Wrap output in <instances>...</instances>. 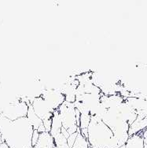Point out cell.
I'll return each mask as SVG.
<instances>
[{"label":"cell","instance_id":"8992f818","mask_svg":"<svg viewBox=\"0 0 147 148\" xmlns=\"http://www.w3.org/2000/svg\"><path fill=\"white\" fill-rule=\"evenodd\" d=\"M30 103L32 106V108L34 110L36 114L42 121L45 120L52 119L54 111L50 108L48 104L46 103L45 100L40 95L34 97Z\"/></svg>","mask_w":147,"mask_h":148},{"label":"cell","instance_id":"ac0fdd59","mask_svg":"<svg viewBox=\"0 0 147 148\" xmlns=\"http://www.w3.org/2000/svg\"><path fill=\"white\" fill-rule=\"evenodd\" d=\"M120 148H125L124 146H123V147H120Z\"/></svg>","mask_w":147,"mask_h":148},{"label":"cell","instance_id":"3957f363","mask_svg":"<svg viewBox=\"0 0 147 148\" xmlns=\"http://www.w3.org/2000/svg\"><path fill=\"white\" fill-rule=\"evenodd\" d=\"M29 103L30 101L28 98H17L5 106L1 114L11 121L26 117Z\"/></svg>","mask_w":147,"mask_h":148},{"label":"cell","instance_id":"5bb4252c","mask_svg":"<svg viewBox=\"0 0 147 148\" xmlns=\"http://www.w3.org/2000/svg\"><path fill=\"white\" fill-rule=\"evenodd\" d=\"M42 122H43V125L45 127L46 132H51V125H52V119L45 120V121H43Z\"/></svg>","mask_w":147,"mask_h":148},{"label":"cell","instance_id":"9c48e42d","mask_svg":"<svg viewBox=\"0 0 147 148\" xmlns=\"http://www.w3.org/2000/svg\"><path fill=\"white\" fill-rule=\"evenodd\" d=\"M62 121L60 118L59 111H58V110H56L53 114L51 130V132H50L51 136H53V138L62 132Z\"/></svg>","mask_w":147,"mask_h":148},{"label":"cell","instance_id":"7a4b0ae2","mask_svg":"<svg viewBox=\"0 0 147 148\" xmlns=\"http://www.w3.org/2000/svg\"><path fill=\"white\" fill-rule=\"evenodd\" d=\"M88 131V143L92 148H120L113 131L102 121L91 119Z\"/></svg>","mask_w":147,"mask_h":148},{"label":"cell","instance_id":"ba28073f","mask_svg":"<svg viewBox=\"0 0 147 148\" xmlns=\"http://www.w3.org/2000/svg\"><path fill=\"white\" fill-rule=\"evenodd\" d=\"M26 117H27V119L28 120V121L31 124V125L32 126L34 130H38L40 127L43 125L42 121L36 114L31 103L28 104V110Z\"/></svg>","mask_w":147,"mask_h":148},{"label":"cell","instance_id":"8fae6325","mask_svg":"<svg viewBox=\"0 0 147 148\" xmlns=\"http://www.w3.org/2000/svg\"><path fill=\"white\" fill-rule=\"evenodd\" d=\"M54 148H70L67 142V139L63 136L62 132L54 137Z\"/></svg>","mask_w":147,"mask_h":148},{"label":"cell","instance_id":"277c9868","mask_svg":"<svg viewBox=\"0 0 147 148\" xmlns=\"http://www.w3.org/2000/svg\"><path fill=\"white\" fill-rule=\"evenodd\" d=\"M58 111L63 128L69 135L77 132L79 128L77 125V109L74 103L65 101L58 108Z\"/></svg>","mask_w":147,"mask_h":148},{"label":"cell","instance_id":"7c38bea8","mask_svg":"<svg viewBox=\"0 0 147 148\" xmlns=\"http://www.w3.org/2000/svg\"><path fill=\"white\" fill-rule=\"evenodd\" d=\"M91 122V116L90 115H85L81 114L80 115V124H79V129H88V126Z\"/></svg>","mask_w":147,"mask_h":148},{"label":"cell","instance_id":"d6986e66","mask_svg":"<svg viewBox=\"0 0 147 148\" xmlns=\"http://www.w3.org/2000/svg\"><path fill=\"white\" fill-rule=\"evenodd\" d=\"M90 148H92V147H90Z\"/></svg>","mask_w":147,"mask_h":148},{"label":"cell","instance_id":"4fadbf2b","mask_svg":"<svg viewBox=\"0 0 147 148\" xmlns=\"http://www.w3.org/2000/svg\"><path fill=\"white\" fill-rule=\"evenodd\" d=\"M78 132H79V131L77 132H76V133L72 134V135H70V136H69V137H68V139H67V142H68V144L70 148L72 147L74 143H75V141H76V140H77V135H78Z\"/></svg>","mask_w":147,"mask_h":148},{"label":"cell","instance_id":"5b68a950","mask_svg":"<svg viewBox=\"0 0 147 148\" xmlns=\"http://www.w3.org/2000/svg\"><path fill=\"white\" fill-rule=\"evenodd\" d=\"M40 96L45 100L46 103L48 104L50 108L54 112L56 110H58L63 103L65 102V95L54 88L50 89H43L41 91Z\"/></svg>","mask_w":147,"mask_h":148},{"label":"cell","instance_id":"9a60e30c","mask_svg":"<svg viewBox=\"0 0 147 148\" xmlns=\"http://www.w3.org/2000/svg\"><path fill=\"white\" fill-rule=\"evenodd\" d=\"M40 132L37 131V130H34L33 135H32V139H31V143H32V148L36 144L37 141L39 140V137H40Z\"/></svg>","mask_w":147,"mask_h":148},{"label":"cell","instance_id":"30bf717a","mask_svg":"<svg viewBox=\"0 0 147 148\" xmlns=\"http://www.w3.org/2000/svg\"><path fill=\"white\" fill-rule=\"evenodd\" d=\"M79 132L77 135V140L74 143L73 146L72 148H90V144L88 143V139H86L83 135L80 133V129L79 128Z\"/></svg>","mask_w":147,"mask_h":148},{"label":"cell","instance_id":"2e32d148","mask_svg":"<svg viewBox=\"0 0 147 148\" xmlns=\"http://www.w3.org/2000/svg\"><path fill=\"white\" fill-rule=\"evenodd\" d=\"M0 148H10V147H9L8 145L6 144V143L3 142V143H2L1 144H0Z\"/></svg>","mask_w":147,"mask_h":148},{"label":"cell","instance_id":"e0dca14e","mask_svg":"<svg viewBox=\"0 0 147 148\" xmlns=\"http://www.w3.org/2000/svg\"><path fill=\"white\" fill-rule=\"evenodd\" d=\"M2 143H3V139H2V136H1V134H0V144H1Z\"/></svg>","mask_w":147,"mask_h":148},{"label":"cell","instance_id":"6da1fadb","mask_svg":"<svg viewBox=\"0 0 147 148\" xmlns=\"http://www.w3.org/2000/svg\"><path fill=\"white\" fill-rule=\"evenodd\" d=\"M33 132L27 117L11 121L0 113V134L10 148H32Z\"/></svg>","mask_w":147,"mask_h":148},{"label":"cell","instance_id":"52a82bcc","mask_svg":"<svg viewBox=\"0 0 147 148\" xmlns=\"http://www.w3.org/2000/svg\"><path fill=\"white\" fill-rule=\"evenodd\" d=\"M54 138L50 132H42L40 134L39 140L33 148H54Z\"/></svg>","mask_w":147,"mask_h":148}]
</instances>
